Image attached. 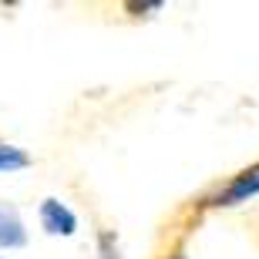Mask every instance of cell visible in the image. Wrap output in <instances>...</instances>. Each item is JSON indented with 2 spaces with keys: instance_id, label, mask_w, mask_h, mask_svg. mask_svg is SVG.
Listing matches in <instances>:
<instances>
[{
  "instance_id": "cell-1",
  "label": "cell",
  "mask_w": 259,
  "mask_h": 259,
  "mask_svg": "<svg viewBox=\"0 0 259 259\" xmlns=\"http://www.w3.org/2000/svg\"><path fill=\"white\" fill-rule=\"evenodd\" d=\"M37 219H40V229L48 232V236H74L77 232V215L71 209H67L61 199H44L40 202V209H37Z\"/></svg>"
},
{
  "instance_id": "cell-2",
  "label": "cell",
  "mask_w": 259,
  "mask_h": 259,
  "mask_svg": "<svg viewBox=\"0 0 259 259\" xmlns=\"http://www.w3.org/2000/svg\"><path fill=\"white\" fill-rule=\"evenodd\" d=\"M252 195H259V165H249L239 175H232V182L212 199V205H239V202H249Z\"/></svg>"
},
{
  "instance_id": "cell-3",
  "label": "cell",
  "mask_w": 259,
  "mask_h": 259,
  "mask_svg": "<svg viewBox=\"0 0 259 259\" xmlns=\"http://www.w3.org/2000/svg\"><path fill=\"white\" fill-rule=\"evenodd\" d=\"M27 246V229L14 205H0V249H20Z\"/></svg>"
},
{
  "instance_id": "cell-4",
  "label": "cell",
  "mask_w": 259,
  "mask_h": 259,
  "mask_svg": "<svg viewBox=\"0 0 259 259\" xmlns=\"http://www.w3.org/2000/svg\"><path fill=\"white\" fill-rule=\"evenodd\" d=\"M30 165V155L17 145H0V172H20Z\"/></svg>"
},
{
  "instance_id": "cell-5",
  "label": "cell",
  "mask_w": 259,
  "mask_h": 259,
  "mask_svg": "<svg viewBox=\"0 0 259 259\" xmlns=\"http://www.w3.org/2000/svg\"><path fill=\"white\" fill-rule=\"evenodd\" d=\"M98 256H101V259H121L118 236L111 229H101V232H98Z\"/></svg>"
},
{
  "instance_id": "cell-6",
  "label": "cell",
  "mask_w": 259,
  "mask_h": 259,
  "mask_svg": "<svg viewBox=\"0 0 259 259\" xmlns=\"http://www.w3.org/2000/svg\"><path fill=\"white\" fill-rule=\"evenodd\" d=\"M162 7H165L162 0H152V4H135V0H132V4H128V10L138 14V17H142V14H145V17H152V14H158Z\"/></svg>"
},
{
  "instance_id": "cell-7",
  "label": "cell",
  "mask_w": 259,
  "mask_h": 259,
  "mask_svg": "<svg viewBox=\"0 0 259 259\" xmlns=\"http://www.w3.org/2000/svg\"><path fill=\"white\" fill-rule=\"evenodd\" d=\"M168 259H189V252H182V249H179V252H172Z\"/></svg>"
}]
</instances>
